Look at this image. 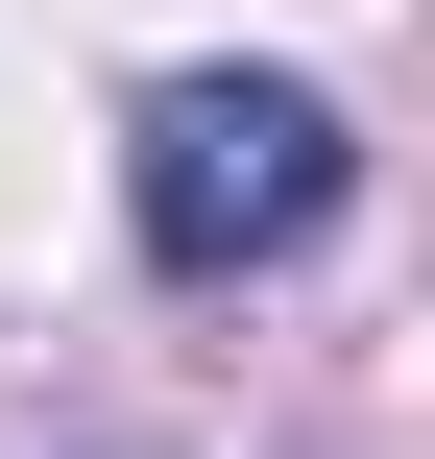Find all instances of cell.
Listing matches in <instances>:
<instances>
[{"instance_id":"1","label":"cell","mask_w":435,"mask_h":459,"mask_svg":"<svg viewBox=\"0 0 435 459\" xmlns=\"http://www.w3.org/2000/svg\"><path fill=\"white\" fill-rule=\"evenodd\" d=\"M121 218H145V266H291L315 218H339V97H291V73H170L145 97V145H121Z\"/></svg>"}]
</instances>
